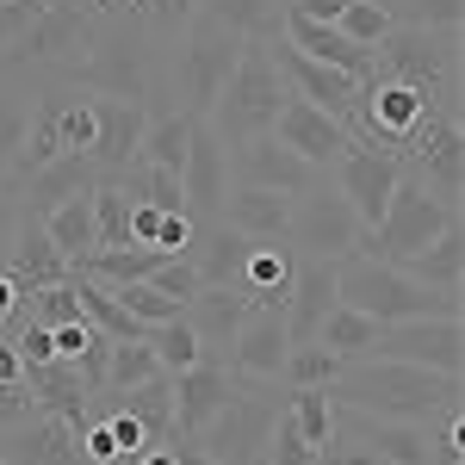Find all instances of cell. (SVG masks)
I'll use <instances>...</instances> for the list:
<instances>
[{
    "label": "cell",
    "mask_w": 465,
    "mask_h": 465,
    "mask_svg": "<svg viewBox=\"0 0 465 465\" xmlns=\"http://www.w3.org/2000/svg\"><path fill=\"white\" fill-rule=\"evenodd\" d=\"M37 223H44V236L56 242V254H63L69 267H74V261H87V254L100 249V223H94V193H74V199H63L56 212H44Z\"/></svg>",
    "instance_id": "obj_30"
},
{
    "label": "cell",
    "mask_w": 465,
    "mask_h": 465,
    "mask_svg": "<svg viewBox=\"0 0 465 465\" xmlns=\"http://www.w3.org/2000/svg\"><path fill=\"white\" fill-rule=\"evenodd\" d=\"M44 6H50V0H0V63L25 44V32L44 19Z\"/></svg>",
    "instance_id": "obj_43"
},
{
    "label": "cell",
    "mask_w": 465,
    "mask_h": 465,
    "mask_svg": "<svg viewBox=\"0 0 465 465\" xmlns=\"http://www.w3.org/2000/svg\"><path fill=\"white\" fill-rule=\"evenodd\" d=\"M217 217L230 223V230H242L254 242H280L292 223V193H267V186H230L223 193V205Z\"/></svg>",
    "instance_id": "obj_23"
},
{
    "label": "cell",
    "mask_w": 465,
    "mask_h": 465,
    "mask_svg": "<svg viewBox=\"0 0 465 465\" xmlns=\"http://www.w3.org/2000/svg\"><path fill=\"white\" fill-rule=\"evenodd\" d=\"M13 385H25V360L19 348H0V391H13Z\"/></svg>",
    "instance_id": "obj_50"
},
{
    "label": "cell",
    "mask_w": 465,
    "mask_h": 465,
    "mask_svg": "<svg viewBox=\"0 0 465 465\" xmlns=\"http://www.w3.org/2000/svg\"><path fill=\"white\" fill-rule=\"evenodd\" d=\"M149 286L162 292V298H174L180 311H186V304L199 298V273H193V261H186V254H168V261L149 273Z\"/></svg>",
    "instance_id": "obj_44"
},
{
    "label": "cell",
    "mask_w": 465,
    "mask_h": 465,
    "mask_svg": "<svg viewBox=\"0 0 465 465\" xmlns=\"http://www.w3.org/2000/svg\"><path fill=\"white\" fill-rule=\"evenodd\" d=\"M143 341H149V354H155V366H162V372H174V379L186 372V366H199V360H205V348H199V335H193V322H186V317L149 322Z\"/></svg>",
    "instance_id": "obj_35"
},
{
    "label": "cell",
    "mask_w": 465,
    "mask_h": 465,
    "mask_svg": "<svg viewBox=\"0 0 465 465\" xmlns=\"http://www.w3.org/2000/svg\"><path fill=\"white\" fill-rule=\"evenodd\" d=\"M280 25H286V44L292 50H304V56H317V63H329V69L354 74L360 87L372 81V50L366 44H354L348 32H335V25H322V19H304V13H280Z\"/></svg>",
    "instance_id": "obj_21"
},
{
    "label": "cell",
    "mask_w": 465,
    "mask_h": 465,
    "mask_svg": "<svg viewBox=\"0 0 465 465\" xmlns=\"http://www.w3.org/2000/svg\"><path fill=\"white\" fill-rule=\"evenodd\" d=\"M199 13L205 19H217L223 32H236V37H280V13H286V0L273 6V0H199Z\"/></svg>",
    "instance_id": "obj_33"
},
{
    "label": "cell",
    "mask_w": 465,
    "mask_h": 465,
    "mask_svg": "<svg viewBox=\"0 0 465 465\" xmlns=\"http://www.w3.org/2000/svg\"><path fill=\"white\" fill-rule=\"evenodd\" d=\"M6 261H13V280H19V286H56V280H69V261H63V254H56V242H50V236H44V223H37V217H19V223H13V242H6Z\"/></svg>",
    "instance_id": "obj_27"
},
{
    "label": "cell",
    "mask_w": 465,
    "mask_h": 465,
    "mask_svg": "<svg viewBox=\"0 0 465 465\" xmlns=\"http://www.w3.org/2000/svg\"><path fill=\"white\" fill-rule=\"evenodd\" d=\"M341 304L366 311L372 322H422V317H465L460 292H434L422 280H410L391 261H372V254H348L341 267Z\"/></svg>",
    "instance_id": "obj_2"
},
{
    "label": "cell",
    "mask_w": 465,
    "mask_h": 465,
    "mask_svg": "<svg viewBox=\"0 0 465 465\" xmlns=\"http://www.w3.org/2000/svg\"><path fill=\"white\" fill-rule=\"evenodd\" d=\"M379 329H385V322H372L366 311H354V304H335V311L322 317L317 341H322L335 360H372V348H379Z\"/></svg>",
    "instance_id": "obj_32"
},
{
    "label": "cell",
    "mask_w": 465,
    "mask_h": 465,
    "mask_svg": "<svg viewBox=\"0 0 465 465\" xmlns=\"http://www.w3.org/2000/svg\"><path fill=\"white\" fill-rule=\"evenodd\" d=\"M335 174V193L354 205L360 217V230L372 236L379 230V217H385V205H391V193H397V180H403V162H397L391 149H379V143H348V155L329 168Z\"/></svg>",
    "instance_id": "obj_9"
},
{
    "label": "cell",
    "mask_w": 465,
    "mask_h": 465,
    "mask_svg": "<svg viewBox=\"0 0 465 465\" xmlns=\"http://www.w3.org/2000/svg\"><path fill=\"white\" fill-rule=\"evenodd\" d=\"M193 112H149L143 124V143H137V162H149V168H162V174H180V162H186V143H193Z\"/></svg>",
    "instance_id": "obj_31"
},
{
    "label": "cell",
    "mask_w": 465,
    "mask_h": 465,
    "mask_svg": "<svg viewBox=\"0 0 465 465\" xmlns=\"http://www.w3.org/2000/svg\"><path fill=\"white\" fill-rule=\"evenodd\" d=\"M249 249H254V236L230 230L223 217H205V223H193L186 261H193L199 286H236V280H242V267H249Z\"/></svg>",
    "instance_id": "obj_20"
},
{
    "label": "cell",
    "mask_w": 465,
    "mask_h": 465,
    "mask_svg": "<svg viewBox=\"0 0 465 465\" xmlns=\"http://www.w3.org/2000/svg\"><path fill=\"white\" fill-rule=\"evenodd\" d=\"M25 186H32L25 217H44V212H56L63 199H74V193H94V186H100V168H94V155L81 149V155H56L50 168H37Z\"/></svg>",
    "instance_id": "obj_28"
},
{
    "label": "cell",
    "mask_w": 465,
    "mask_h": 465,
    "mask_svg": "<svg viewBox=\"0 0 465 465\" xmlns=\"http://www.w3.org/2000/svg\"><path fill=\"white\" fill-rule=\"evenodd\" d=\"M19 360H25V372H32V366H50V360H56V335H50L44 322H32L25 341H19Z\"/></svg>",
    "instance_id": "obj_46"
},
{
    "label": "cell",
    "mask_w": 465,
    "mask_h": 465,
    "mask_svg": "<svg viewBox=\"0 0 465 465\" xmlns=\"http://www.w3.org/2000/svg\"><path fill=\"white\" fill-rule=\"evenodd\" d=\"M286 416H292V429L304 434L317 453L335 440V397H329V385H298L292 403H286Z\"/></svg>",
    "instance_id": "obj_36"
},
{
    "label": "cell",
    "mask_w": 465,
    "mask_h": 465,
    "mask_svg": "<svg viewBox=\"0 0 465 465\" xmlns=\"http://www.w3.org/2000/svg\"><path fill=\"white\" fill-rule=\"evenodd\" d=\"M372 81H410L429 100L460 112V32H422V25H391L372 44ZM366 81V87H372Z\"/></svg>",
    "instance_id": "obj_4"
},
{
    "label": "cell",
    "mask_w": 465,
    "mask_h": 465,
    "mask_svg": "<svg viewBox=\"0 0 465 465\" xmlns=\"http://www.w3.org/2000/svg\"><path fill=\"white\" fill-rule=\"evenodd\" d=\"M112 186L131 199V205H155V212H186V193H180V174H162L149 162H131L124 174H112Z\"/></svg>",
    "instance_id": "obj_34"
},
{
    "label": "cell",
    "mask_w": 465,
    "mask_h": 465,
    "mask_svg": "<svg viewBox=\"0 0 465 465\" xmlns=\"http://www.w3.org/2000/svg\"><path fill=\"white\" fill-rule=\"evenodd\" d=\"M0 465H6V460H0Z\"/></svg>",
    "instance_id": "obj_51"
},
{
    "label": "cell",
    "mask_w": 465,
    "mask_h": 465,
    "mask_svg": "<svg viewBox=\"0 0 465 465\" xmlns=\"http://www.w3.org/2000/svg\"><path fill=\"white\" fill-rule=\"evenodd\" d=\"M391 267H403L410 280H422V286H434V292H460L465 286V223L440 230L429 249H416L410 261H391Z\"/></svg>",
    "instance_id": "obj_29"
},
{
    "label": "cell",
    "mask_w": 465,
    "mask_h": 465,
    "mask_svg": "<svg viewBox=\"0 0 465 465\" xmlns=\"http://www.w3.org/2000/svg\"><path fill=\"white\" fill-rule=\"evenodd\" d=\"M273 63H280V81H286L298 100H311L322 106L329 118H341L348 131H354V112H360V81L341 69H329L317 56H304V50H292L286 37H273Z\"/></svg>",
    "instance_id": "obj_14"
},
{
    "label": "cell",
    "mask_w": 465,
    "mask_h": 465,
    "mask_svg": "<svg viewBox=\"0 0 465 465\" xmlns=\"http://www.w3.org/2000/svg\"><path fill=\"white\" fill-rule=\"evenodd\" d=\"M341 366H348V360H335L322 341H292L286 372H280V379H286L292 391H298V385H335V379H341Z\"/></svg>",
    "instance_id": "obj_37"
},
{
    "label": "cell",
    "mask_w": 465,
    "mask_h": 465,
    "mask_svg": "<svg viewBox=\"0 0 465 465\" xmlns=\"http://www.w3.org/2000/svg\"><path fill=\"white\" fill-rule=\"evenodd\" d=\"M180 193H186L193 223L217 217L223 193H230V149H223V137H217L205 118L193 124V143H186V162H180Z\"/></svg>",
    "instance_id": "obj_17"
},
{
    "label": "cell",
    "mask_w": 465,
    "mask_h": 465,
    "mask_svg": "<svg viewBox=\"0 0 465 465\" xmlns=\"http://www.w3.org/2000/svg\"><path fill=\"white\" fill-rule=\"evenodd\" d=\"M230 174L236 186H267V193H304V186H317V168L304 162V155H292L273 131H261V137H242L236 155H230Z\"/></svg>",
    "instance_id": "obj_16"
},
{
    "label": "cell",
    "mask_w": 465,
    "mask_h": 465,
    "mask_svg": "<svg viewBox=\"0 0 465 465\" xmlns=\"http://www.w3.org/2000/svg\"><path fill=\"white\" fill-rule=\"evenodd\" d=\"M25 131H32V100L19 87H0V180L13 174V162L25 149Z\"/></svg>",
    "instance_id": "obj_38"
},
{
    "label": "cell",
    "mask_w": 465,
    "mask_h": 465,
    "mask_svg": "<svg viewBox=\"0 0 465 465\" xmlns=\"http://www.w3.org/2000/svg\"><path fill=\"white\" fill-rule=\"evenodd\" d=\"M273 422H280V403L261 391H230V403L217 410V422L193 447L217 465H261L267 460V440H273Z\"/></svg>",
    "instance_id": "obj_7"
},
{
    "label": "cell",
    "mask_w": 465,
    "mask_h": 465,
    "mask_svg": "<svg viewBox=\"0 0 465 465\" xmlns=\"http://www.w3.org/2000/svg\"><path fill=\"white\" fill-rule=\"evenodd\" d=\"M193 13H199V0H143V19L162 25V32H174L180 19H193Z\"/></svg>",
    "instance_id": "obj_47"
},
{
    "label": "cell",
    "mask_w": 465,
    "mask_h": 465,
    "mask_svg": "<svg viewBox=\"0 0 465 465\" xmlns=\"http://www.w3.org/2000/svg\"><path fill=\"white\" fill-rule=\"evenodd\" d=\"M292 13H304V19H322V25H335L341 19V6H354V0H286Z\"/></svg>",
    "instance_id": "obj_49"
},
{
    "label": "cell",
    "mask_w": 465,
    "mask_h": 465,
    "mask_svg": "<svg viewBox=\"0 0 465 465\" xmlns=\"http://www.w3.org/2000/svg\"><path fill=\"white\" fill-rule=\"evenodd\" d=\"M341 261H317V254H298V273H292V298H286V335L292 341H317L322 317L341 304Z\"/></svg>",
    "instance_id": "obj_18"
},
{
    "label": "cell",
    "mask_w": 465,
    "mask_h": 465,
    "mask_svg": "<svg viewBox=\"0 0 465 465\" xmlns=\"http://www.w3.org/2000/svg\"><path fill=\"white\" fill-rule=\"evenodd\" d=\"M397 19H391V0H354V6H341V19H335V32H348L354 44H379V37L391 32Z\"/></svg>",
    "instance_id": "obj_40"
},
{
    "label": "cell",
    "mask_w": 465,
    "mask_h": 465,
    "mask_svg": "<svg viewBox=\"0 0 465 465\" xmlns=\"http://www.w3.org/2000/svg\"><path fill=\"white\" fill-rule=\"evenodd\" d=\"M87 106H94V143H87V155H94L100 180L124 174V168L137 162V143H143L149 106H143V100H112V94L87 100Z\"/></svg>",
    "instance_id": "obj_15"
},
{
    "label": "cell",
    "mask_w": 465,
    "mask_h": 465,
    "mask_svg": "<svg viewBox=\"0 0 465 465\" xmlns=\"http://www.w3.org/2000/svg\"><path fill=\"white\" fill-rule=\"evenodd\" d=\"M317 465H385L379 453H366V447H354V440H329L317 453Z\"/></svg>",
    "instance_id": "obj_48"
},
{
    "label": "cell",
    "mask_w": 465,
    "mask_h": 465,
    "mask_svg": "<svg viewBox=\"0 0 465 465\" xmlns=\"http://www.w3.org/2000/svg\"><path fill=\"white\" fill-rule=\"evenodd\" d=\"M273 137L292 149V155H304L317 174H329L341 155H348V143H354V131L341 124V118H329L322 106H311V100H298L286 87V106L273 112Z\"/></svg>",
    "instance_id": "obj_13"
},
{
    "label": "cell",
    "mask_w": 465,
    "mask_h": 465,
    "mask_svg": "<svg viewBox=\"0 0 465 465\" xmlns=\"http://www.w3.org/2000/svg\"><path fill=\"white\" fill-rule=\"evenodd\" d=\"M236 50H242V37L223 32L217 19L199 13V25H193V37H186V50H180V94H186V106H180V112L212 118L217 94H223L230 69H236Z\"/></svg>",
    "instance_id": "obj_8"
},
{
    "label": "cell",
    "mask_w": 465,
    "mask_h": 465,
    "mask_svg": "<svg viewBox=\"0 0 465 465\" xmlns=\"http://www.w3.org/2000/svg\"><path fill=\"white\" fill-rule=\"evenodd\" d=\"M286 236L298 242L292 254H317V261H348L360 249V217L354 205L335 193V180H317V186H304V193H292V223Z\"/></svg>",
    "instance_id": "obj_6"
},
{
    "label": "cell",
    "mask_w": 465,
    "mask_h": 465,
    "mask_svg": "<svg viewBox=\"0 0 465 465\" xmlns=\"http://www.w3.org/2000/svg\"><path fill=\"white\" fill-rule=\"evenodd\" d=\"M32 322H44V329H63V322H81V292H74V280H56V286H37L32 292Z\"/></svg>",
    "instance_id": "obj_42"
},
{
    "label": "cell",
    "mask_w": 465,
    "mask_h": 465,
    "mask_svg": "<svg viewBox=\"0 0 465 465\" xmlns=\"http://www.w3.org/2000/svg\"><path fill=\"white\" fill-rule=\"evenodd\" d=\"M286 354H292L286 317H280V311H249L242 329L230 335V348H223V366H230L236 385H280Z\"/></svg>",
    "instance_id": "obj_12"
},
{
    "label": "cell",
    "mask_w": 465,
    "mask_h": 465,
    "mask_svg": "<svg viewBox=\"0 0 465 465\" xmlns=\"http://www.w3.org/2000/svg\"><path fill=\"white\" fill-rule=\"evenodd\" d=\"M329 397L372 410V416H397V422H429L440 410H453L465 391L460 372H429V366H403V360H348Z\"/></svg>",
    "instance_id": "obj_1"
},
{
    "label": "cell",
    "mask_w": 465,
    "mask_h": 465,
    "mask_svg": "<svg viewBox=\"0 0 465 465\" xmlns=\"http://www.w3.org/2000/svg\"><path fill=\"white\" fill-rule=\"evenodd\" d=\"M372 360H403V366H429V372H460L465 366V329H460V317L385 322Z\"/></svg>",
    "instance_id": "obj_11"
},
{
    "label": "cell",
    "mask_w": 465,
    "mask_h": 465,
    "mask_svg": "<svg viewBox=\"0 0 465 465\" xmlns=\"http://www.w3.org/2000/svg\"><path fill=\"white\" fill-rule=\"evenodd\" d=\"M149 372H162V366H155V354H149V341H112L100 391H131V385H143Z\"/></svg>",
    "instance_id": "obj_39"
},
{
    "label": "cell",
    "mask_w": 465,
    "mask_h": 465,
    "mask_svg": "<svg viewBox=\"0 0 465 465\" xmlns=\"http://www.w3.org/2000/svg\"><path fill=\"white\" fill-rule=\"evenodd\" d=\"M180 317L193 322V335H199V348L212 360H223V348H230V335L242 329V317H249V298L236 286H199V298L180 311Z\"/></svg>",
    "instance_id": "obj_24"
},
{
    "label": "cell",
    "mask_w": 465,
    "mask_h": 465,
    "mask_svg": "<svg viewBox=\"0 0 465 465\" xmlns=\"http://www.w3.org/2000/svg\"><path fill=\"white\" fill-rule=\"evenodd\" d=\"M106 292H112V298H118V304H124L137 322H168V317H180V304H174V298H162L149 280H124V286H106Z\"/></svg>",
    "instance_id": "obj_41"
},
{
    "label": "cell",
    "mask_w": 465,
    "mask_h": 465,
    "mask_svg": "<svg viewBox=\"0 0 465 465\" xmlns=\"http://www.w3.org/2000/svg\"><path fill=\"white\" fill-rule=\"evenodd\" d=\"M230 391H236V379H230V366L223 360H199V366H186L174 379V434L180 440H199V434L217 422V410L230 403Z\"/></svg>",
    "instance_id": "obj_19"
},
{
    "label": "cell",
    "mask_w": 465,
    "mask_h": 465,
    "mask_svg": "<svg viewBox=\"0 0 465 465\" xmlns=\"http://www.w3.org/2000/svg\"><path fill=\"white\" fill-rule=\"evenodd\" d=\"M460 223V205L453 199H440V193H429L422 180H397L391 205H385V217H379V230L372 236H360V254H372V261H410L416 249H429L440 230H453Z\"/></svg>",
    "instance_id": "obj_5"
},
{
    "label": "cell",
    "mask_w": 465,
    "mask_h": 465,
    "mask_svg": "<svg viewBox=\"0 0 465 465\" xmlns=\"http://www.w3.org/2000/svg\"><path fill=\"white\" fill-rule=\"evenodd\" d=\"M100 403L87 410H124L131 422H143L149 440H174V372H149L131 391H94Z\"/></svg>",
    "instance_id": "obj_22"
},
{
    "label": "cell",
    "mask_w": 465,
    "mask_h": 465,
    "mask_svg": "<svg viewBox=\"0 0 465 465\" xmlns=\"http://www.w3.org/2000/svg\"><path fill=\"white\" fill-rule=\"evenodd\" d=\"M63 74H74L87 94L143 100V56H137L131 32H118V25H94V44H87V50H81Z\"/></svg>",
    "instance_id": "obj_10"
},
{
    "label": "cell",
    "mask_w": 465,
    "mask_h": 465,
    "mask_svg": "<svg viewBox=\"0 0 465 465\" xmlns=\"http://www.w3.org/2000/svg\"><path fill=\"white\" fill-rule=\"evenodd\" d=\"M6 465H87L81 460V429L69 416L37 410L32 422H19V440H13V460Z\"/></svg>",
    "instance_id": "obj_25"
},
{
    "label": "cell",
    "mask_w": 465,
    "mask_h": 465,
    "mask_svg": "<svg viewBox=\"0 0 465 465\" xmlns=\"http://www.w3.org/2000/svg\"><path fill=\"white\" fill-rule=\"evenodd\" d=\"M280 106H286V81H280V63H273V44L267 37H242L236 69H230V81H223V94H217L205 124L223 143H242V137L273 131V112Z\"/></svg>",
    "instance_id": "obj_3"
},
{
    "label": "cell",
    "mask_w": 465,
    "mask_h": 465,
    "mask_svg": "<svg viewBox=\"0 0 465 465\" xmlns=\"http://www.w3.org/2000/svg\"><path fill=\"white\" fill-rule=\"evenodd\" d=\"M261 465H317V447L292 429L286 410H280V422H273V440H267V460H261Z\"/></svg>",
    "instance_id": "obj_45"
},
{
    "label": "cell",
    "mask_w": 465,
    "mask_h": 465,
    "mask_svg": "<svg viewBox=\"0 0 465 465\" xmlns=\"http://www.w3.org/2000/svg\"><path fill=\"white\" fill-rule=\"evenodd\" d=\"M292 273H298V254H292V249H267V242H254L249 267H242V280H236V292L249 298V311H286Z\"/></svg>",
    "instance_id": "obj_26"
}]
</instances>
